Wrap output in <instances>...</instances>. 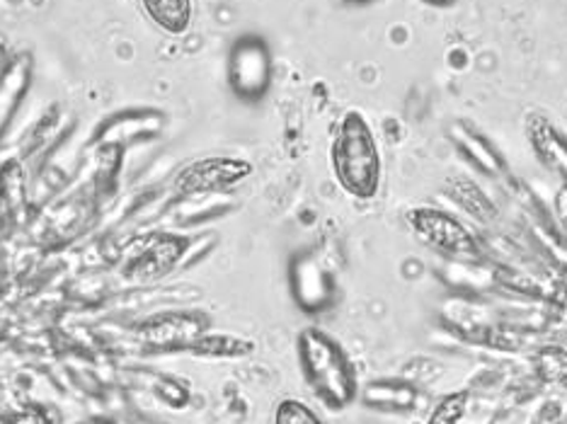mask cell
I'll return each mask as SVG.
<instances>
[{
    "label": "cell",
    "mask_w": 567,
    "mask_h": 424,
    "mask_svg": "<svg viewBox=\"0 0 567 424\" xmlns=\"http://www.w3.org/2000/svg\"><path fill=\"white\" fill-rule=\"evenodd\" d=\"M556 214L560 218L563 228L567 230V183H563L558 187V195H556Z\"/></svg>",
    "instance_id": "cell-18"
},
{
    "label": "cell",
    "mask_w": 567,
    "mask_h": 424,
    "mask_svg": "<svg viewBox=\"0 0 567 424\" xmlns=\"http://www.w3.org/2000/svg\"><path fill=\"white\" fill-rule=\"evenodd\" d=\"M275 424H326L316 410L299 401V397H284L275 410Z\"/></svg>",
    "instance_id": "cell-17"
},
{
    "label": "cell",
    "mask_w": 567,
    "mask_h": 424,
    "mask_svg": "<svg viewBox=\"0 0 567 424\" xmlns=\"http://www.w3.org/2000/svg\"><path fill=\"white\" fill-rule=\"evenodd\" d=\"M306 383L332 413H342L359 397V376L344 347L330 332L308 325L296 340Z\"/></svg>",
    "instance_id": "cell-2"
},
{
    "label": "cell",
    "mask_w": 567,
    "mask_h": 424,
    "mask_svg": "<svg viewBox=\"0 0 567 424\" xmlns=\"http://www.w3.org/2000/svg\"><path fill=\"white\" fill-rule=\"evenodd\" d=\"M228 87L245 102L262 100L275 81V56L260 34H243L228 51Z\"/></svg>",
    "instance_id": "cell-3"
},
{
    "label": "cell",
    "mask_w": 567,
    "mask_h": 424,
    "mask_svg": "<svg viewBox=\"0 0 567 424\" xmlns=\"http://www.w3.org/2000/svg\"><path fill=\"white\" fill-rule=\"evenodd\" d=\"M347 3H369V0H347Z\"/></svg>",
    "instance_id": "cell-21"
},
{
    "label": "cell",
    "mask_w": 567,
    "mask_h": 424,
    "mask_svg": "<svg viewBox=\"0 0 567 424\" xmlns=\"http://www.w3.org/2000/svg\"><path fill=\"white\" fill-rule=\"evenodd\" d=\"M468 405H471L468 391L449 393L432 407L427 424H461L463 417H466V413H468Z\"/></svg>",
    "instance_id": "cell-16"
},
{
    "label": "cell",
    "mask_w": 567,
    "mask_h": 424,
    "mask_svg": "<svg viewBox=\"0 0 567 424\" xmlns=\"http://www.w3.org/2000/svg\"><path fill=\"white\" fill-rule=\"evenodd\" d=\"M141 6L153 24L167 34L179 37L192 28V15H195L192 0H141Z\"/></svg>",
    "instance_id": "cell-14"
},
{
    "label": "cell",
    "mask_w": 567,
    "mask_h": 424,
    "mask_svg": "<svg viewBox=\"0 0 567 424\" xmlns=\"http://www.w3.org/2000/svg\"><path fill=\"white\" fill-rule=\"evenodd\" d=\"M289 289L303 313H326L338 299V281L313 252H299L289 265Z\"/></svg>",
    "instance_id": "cell-5"
},
{
    "label": "cell",
    "mask_w": 567,
    "mask_h": 424,
    "mask_svg": "<svg viewBox=\"0 0 567 424\" xmlns=\"http://www.w3.org/2000/svg\"><path fill=\"white\" fill-rule=\"evenodd\" d=\"M526 141L544 170L567 183V136L544 114L526 117Z\"/></svg>",
    "instance_id": "cell-10"
},
{
    "label": "cell",
    "mask_w": 567,
    "mask_h": 424,
    "mask_svg": "<svg viewBox=\"0 0 567 424\" xmlns=\"http://www.w3.org/2000/svg\"><path fill=\"white\" fill-rule=\"evenodd\" d=\"M424 3H430V6H440V8H446V6H454L456 0H424Z\"/></svg>",
    "instance_id": "cell-20"
},
{
    "label": "cell",
    "mask_w": 567,
    "mask_h": 424,
    "mask_svg": "<svg viewBox=\"0 0 567 424\" xmlns=\"http://www.w3.org/2000/svg\"><path fill=\"white\" fill-rule=\"evenodd\" d=\"M408 226L424 246L454 260H478L481 242L458 216L436 207H415L408 211Z\"/></svg>",
    "instance_id": "cell-4"
},
{
    "label": "cell",
    "mask_w": 567,
    "mask_h": 424,
    "mask_svg": "<svg viewBox=\"0 0 567 424\" xmlns=\"http://www.w3.org/2000/svg\"><path fill=\"white\" fill-rule=\"evenodd\" d=\"M359 397L367 407L379 410V413H410L420 401V391L410 381L381 379L359 389Z\"/></svg>",
    "instance_id": "cell-12"
},
{
    "label": "cell",
    "mask_w": 567,
    "mask_h": 424,
    "mask_svg": "<svg viewBox=\"0 0 567 424\" xmlns=\"http://www.w3.org/2000/svg\"><path fill=\"white\" fill-rule=\"evenodd\" d=\"M10 59H12V54H10V40H8L3 32H0V79H3V73L8 69Z\"/></svg>",
    "instance_id": "cell-19"
},
{
    "label": "cell",
    "mask_w": 567,
    "mask_h": 424,
    "mask_svg": "<svg viewBox=\"0 0 567 424\" xmlns=\"http://www.w3.org/2000/svg\"><path fill=\"white\" fill-rule=\"evenodd\" d=\"M332 175L344 195L357 201L379 197L383 185V161L379 141L362 112H347L330 146Z\"/></svg>",
    "instance_id": "cell-1"
},
{
    "label": "cell",
    "mask_w": 567,
    "mask_h": 424,
    "mask_svg": "<svg viewBox=\"0 0 567 424\" xmlns=\"http://www.w3.org/2000/svg\"><path fill=\"white\" fill-rule=\"evenodd\" d=\"M212 328V318L202 311L187 313H167L151 320L144 330L151 344H158L161 350H192Z\"/></svg>",
    "instance_id": "cell-9"
},
{
    "label": "cell",
    "mask_w": 567,
    "mask_h": 424,
    "mask_svg": "<svg viewBox=\"0 0 567 424\" xmlns=\"http://www.w3.org/2000/svg\"><path fill=\"white\" fill-rule=\"evenodd\" d=\"M192 352L204 354V356H245L255 352V342L243 340V338H230V335H212L206 332L199 342L192 347Z\"/></svg>",
    "instance_id": "cell-15"
},
{
    "label": "cell",
    "mask_w": 567,
    "mask_h": 424,
    "mask_svg": "<svg viewBox=\"0 0 567 424\" xmlns=\"http://www.w3.org/2000/svg\"><path fill=\"white\" fill-rule=\"evenodd\" d=\"M32 75H34V59L30 51L12 54L3 79H0V136H3L8 124L12 122V114L20 110L24 95L30 93Z\"/></svg>",
    "instance_id": "cell-11"
},
{
    "label": "cell",
    "mask_w": 567,
    "mask_h": 424,
    "mask_svg": "<svg viewBox=\"0 0 567 424\" xmlns=\"http://www.w3.org/2000/svg\"><path fill=\"white\" fill-rule=\"evenodd\" d=\"M165 128V114L158 110H124L102 122L90 144L105 151H120L136 141L156 138Z\"/></svg>",
    "instance_id": "cell-6"
},
{
    "label": "cell",
    "mask_w": 567,
    "mask_h": 424,
    "mask_svg": "<svg viewBox=\"0 0 567 424\" xmlns=\"http://www.w3.org/2000/svg\"><path fill=\"white\" fill-rule=\"evenodd\" d=\"M449 138L461 153V158L471 163V168H475L481 175L505 177L509 173V163L495 146V141L483 134L475 124L456 120L449 126Z\"/></svg>",
    "instance_id": "cell-8"
},
{
    "label": "cell",
    "mask_w": 567,
    "mask_h": 424,
    "mask_svg": "<svg viewBox=\"0 0 567 424\" xmlns=\"http://www.w3.org/2000/svg\"><path fill=\"white\" fill-rule=\"evenodd\" d=\"M252 173V165L238 158H204L189 163L185 170L177 173L175 189L183 195H212L243 183Z\"/></svg>",
    "instance_id": "cell-7"
},
{
    "label": "cell",
    "mask_w": 567,
    "mask_h": 424,
    "mask_svg": "<svg viewBox=\"0 0 567 424\" xmlns=\"http://www.w3.org/2000/svg\"><path fill=\"white\" fill-rule=\"evenodd\" d=\"M446 187L451 192L449 197L454 199L458 207L473 218V221L489 224V221H495V218H497V214H499L497 204L489 199L487 192L478 183H473L471 177L449 179Z\"/></svg>",
    "instance_id": "cell-13"
}]
</instances>
